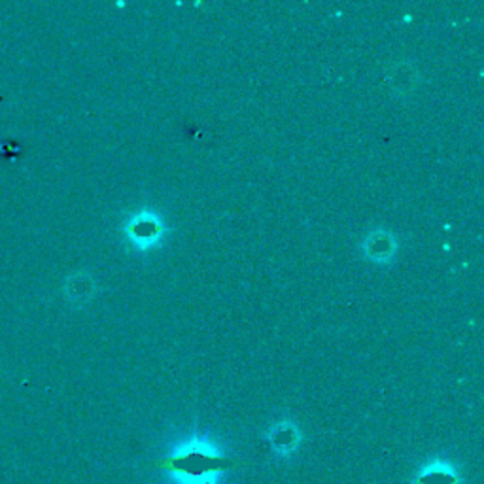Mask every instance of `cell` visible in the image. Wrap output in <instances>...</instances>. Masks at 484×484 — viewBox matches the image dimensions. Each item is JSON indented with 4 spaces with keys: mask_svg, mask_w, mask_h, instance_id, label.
I'll list each match as a JSON object with an SVG mask.
<instances>
[{
    "mask_svg": "<svg viewBox=\"0 0 484 484\" xmlns=\"http://www.w3.org/2000/svg\"><path fill=\"white\" fill-rule=\"evenodd\" d=\"M413 484H460V473L452 464L435 460L418 469Z\"/></svg>",
    "mask_w": 484,
    "mask_h": 484,
    "instance_id": "7a4b0ae2",
    "label": "cell"
},
{
    "mask_svg": "<svg viewBox=\"0 0 484 484\" xmlns=\"http://www.w3.org/2000/svg\"><path fill=\"white\" fill-rule=\"evenodd\" d=\"M165 467L174 484H218L230 462L214 443L197 437L176 447L166 456Z\"/></svg>",
    "mask_w": 484,
    "mask_h": 484,
    "instance_id": "6da1fadb",
    "label": "cell"
}]
</instances>
